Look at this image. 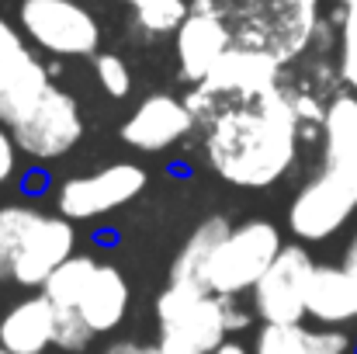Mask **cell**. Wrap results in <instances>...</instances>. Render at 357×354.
<instances>
[{
  "mask_svg": "<svg viewBox=\"0 0 357 354\" xmlns=\"http://www.w3.org/2000/svg\"><path fill=\"white\" fill-rule=\"evenodd\" d=\"M208 132V163L236 188H271L298 153L295 105L274 87L253 98H229Z\"/></svg>",
  "mask_w": 357,
  "mask_h": 354,
  "instance_id": "1",
  "label": "cell"
},
{
  "mask_svg": "<svg viewBox=\"0 0 357 354\" xmlns=\"http://www.w3.org/2000/svg\"><path fill=\"white\" fill-rule=\"evenodd\" d=\"M73 226L63 216H42L24 205L0 209V278L45 285L49 274L73 257Z\"/></svg>",
  "mask_w": 357,
  "mask_h": 354,
  "instance_id": "2",
  "label": "cell"
},
{
  "mask_svg": "<svg viewBox=\"0 0 357 354\" xmlns=\"http://www.w3.org/2000/svg\"><path fill=\"white\" fill-rule=\"evenodd\" d=\"M357 212V156H323V170L295 195L288 209L291 233L305 243L330 239Z\"/></svg>",
  "mask_w": 357,
  "mask_h": 354,
  "instance_id": "3",
  "label": "cell"
},
{
  "mask_svg": "<svg viewBox=\"0 0 357 354\" xmlns=\"http://www.w3.org/2000/svg\"><path fill=\"white\" fill-rule=\"evenodd\" d=\"M278 253H281L278 226H271L264 219L243 223L236 230H229V236L212 253L208 271H205V285H208L212 295L233 299V295L253 288L264 278V271L274 264Z\"/></svg>",
  "mask_w": 357,
  "mask_h": 354,
  "instance_id": "4",
  "label": "cell"
},
{
  "mask_svg": "<svg viewBox=\"0 0 357 354\" xmlns=\"http://www.w3.org/2000/svg\"><path fill=\"white\" fill-rule=\"evenodd\" d=\"M21 31L52 56H94L101 45L98 17L77 0H21Z\"/></svg>",
  "mask_w": 357,
  "mask_h": 354,
  "instance_id": "5",
  "label": "cell"
},
{
  "mask_svg": "<svg viewBox=\"0 0 357 354\" xmlns=\"http://www.w3.org/2000/svg\"><path fill=\"white\" fill-rule=\"evenodd\" d=\"M49 91L52 84L45 66L35 59L21 31L0 17V121L7 128L21 125Z\"/></svg>",
  "mask_w": 357,
  "mask_h": 354,
  "instance_id": "6",
  "label": "cell"
},
{
  "mask_svg": "<svg viewBox=\"0 0 357 354\" xmlns=\"http://www.w3.org/2000/svg\"><path fill=\"white\" fill-rule=\"evenodd\" d=\"M312 271H316V264H312L305 246H298V243L281 246L274 264L253 285V309H257V316L264 323H302Z\"/></svg>",
  "mask_w": 357,
  "mask_h": 354,
  "instance_id": "7",
  "label": "cell"
},
{
  "mask_svg": "<svg viewBox=\"0 0 357 354\" xmlns=\"http://www.w3.org/2000/svg\"><path fill=\"white\" fill-rule=\"evenodd\" d=\"M246 320L233 309L226 295H205L181 316L160 323V351L163 354H215L226 344V330H239Z\"/></svg>",
  "mask_w": 357,
  "mask_h": 354,
  "instance_id": "8",
  "label": "cell"
},
{
  "mask_svg": "<svg viewBox=\"0 0 357 354\" xmlns=\"http://www.w3.org/2000/svg\"><path fill=\"white\" fill-rule=\"evenodd\" d=\"M278 70L281 59L271 56L260 45H239L215 63V70L198 84V94L188 105H205V101H229V98H253L267 94L278 87Z\"/></svg>",
  "mask_w": 357,
  "mask_h": 354,
  "instance_id": "9",
  "label": "cell"
},
{
  "mask_svg": "<svg viewBox=\"0 0 357 354\" xmlns=\"http://www.w3.org/2000/svg\"><path fill=\"white\" fill-rule=\"evenodd\" d=\"M146 188V174L135 163H115L87 177H73L59 188V216L63 219H94L112 209L128 205Z\"/></svg>",
  "mask_w": 357,
  "mask_h": 354,
  "instance_id": "10",
  "label": "cell"
},
{
  "mask_svg": "<svg viewBox=\"0 0 357 354\" xmlns=\"http://www.w3.org/2000/svg\"><path fill=\"white\" fill-rule=\"evenodd\" d=\"M10 135H14V142H17L24 153H31V156H38V160H52V156L70 153V149L80 142V135H84V118H80L77 101H73L66 91L52 87L31 115L24 118L21 125L10 128Z\"/></svg>",
  "mask_w": 357,
  "mask_h": 354,
  "instance_id": "11",
  "label": "cell"
},
{
  "mask_svg": "<svg viewBox=\"0 0 357 354\" xmlns=\"http://www.w3.org/2000/svg\"><path fill=\"white\" fill-rule=\"evenodd\" d=\"M226 52H229V28H226L222 14L212 7V0H195L191 14L177 28L181 77L191 84H202Z\"/></svg>",
  "mask_w": 357,
  "mask_h": 354,
  "instance_id": "12",
  "label": "cell"
},
{
  "mask_svg": "<svg viewBox=\"0 0 357 354\" xmlns=\"http://www.w3.org/2000/svg\"><path fill=\"white\" fill-rule=\"evenodd\" d=\"M191 125H195V112L184 101H177L170 94H153L121 125V139L142 153H156V149H167L177 139H184L191 132Z\"/></svg>",
  "mask_w": 357,
  "mask_h": 354,
  "instance_id": "13",
  "label": "cell"
},
{
  "mask_svg": "<svg viewBox=\"0 0 357 354\" xmlns=\"http://www.w3.org/2000/svg\"><path fill=\"white\" fill-rule=\"evenodd\" d=\"M305 313L326 327L357 323V274L347 267H319L312 271Z\"/></svg>",
  "mask_w": 357,
  "mask_h": 354,
  "instance_id": "14",
  "label": "cell"
},
{
  "mask_svg": "<svg viewBox=\"0 0 357 354\" xmlns=\"http://www.w3.org/2000/svg\"><path fill=\"white\" fill-rule=\"evenodd\" d=\"M125 309H128V281L119 267L112 264H98L84 295H80V306L77 313L84 316V323L94 330V334H108L115 330L121 320H125Z\"/></svg>",
  "mask_w": 357,
  "mask_h": 354,
  "instance_id": "15",
  "label": "cell"
},
{
  "mask_svg": "<svg viewBox=\"0 0 357 354\" xmlns=\"http://www.w3.org/2000/svg\"><path fill=\"white\" fill-rule=\"evenodd\" d=\"M56 316L52 302L42 299H24L14 309L3 313L0 320V348L7 354H42L52 344Z\"/></svg>",
  "mask_w": 357,
  "mask_h": 354,
  "instance_id": "16",
  "label": "cell"
},
{
  "mask_svg": "<svg viewBox=\"0 0 357 354\" xmlns=\"http://www.w3.org/2000/svg\"><path fill=\"white\" fill-rule=\"evenodd\" d=\"M344 330H309L302 323H264L253 354H347Z\"/></svg>",
  "mask_w": 357,
  "mask_h": 354,
  "instance_id": "17",
  "label": "cell"
},
{
  "mask_svg": "<svg viewBox=\"0 0 357 354\" xmlns=\"http://www.w3.org/2000/svg\"><path fill=\"white\" fill-rule=\"evenodd\" d=\"M229 230H233V226L226 223V216L205 219L195 233L188 236L184 250L177 253V260H174V267H170V281H188V285H198V288L208 292V285H205L208 260H212V253L219 250V243L229 236Z\"/></svg>",
  "mask_w": 357,
  "mask_h": 354,
  "instance_id": "18",
  "label": "cell"
},
{
  "mask_svg": "<svg viewBox=\"0 0 357 354\" xmlns=\"http://www.w3.org/2000/svg\"><path fill=\"white\" fill-rule=\"evenodd\" d=\"M94 267H98V260H91V257H70L42 285L45 288V299L56 309H77L80 306V295H84V288H87V281L94 274Z\"/></svg>",
  "mask_w": 357,
  "mask_h": 354,
  "instance_id": "19",
  "label": "cell"
},
{
  "mask_svg": "<svg viewBox=\"0 0 357 354\" xmlns=\"http://www.w3.org/2000/svg\"><path fill=\"white\" fill-rule=\"evenodd\" d=\"M188 14H191V7L184 0H156V3L135 7V21L149 35H170V31H177Z\"/></svg>",
  "mask_w": 357,
  "mask_h": 354,
  "instance_id": "20",
  "label": "cell"
},
{
  "mask_svg": "<svg viewBox=\"0 0 357 354\" xmlns=\"http://www.w3.org/2000/svg\"><path fill=\"white\" fill-rule=\"evenodd\" d=\"M52 316H56V330H52V344L63 348V351H84L94 337V330L84 323V316L77 309H56L52 306Z\"/></svg>",
  "mask_w": 357,
  "mask_h": 354,
  "instance_id": "21",
  "label": "cell"
},
{
  "mask_svg": "<svg viewBox=\"0 0 357 354\" xmlns=\"http://www.w3.org/2000/svg\"><path fill=\"white\" fill-rule=\"evenodd\" d=\"M340 77L357 91V0L344 3L340 17Z\"/></svg>",
  "mask_w": 357,
  "mask_h": 354,
  "instance_id": "22",
  "label": "cell"
},
{
  "mask_svg": "<svg viewBox=\"0 0 357 354\" xmlns=\"http://www.w3.org/2000/svg\"><path fill=\"white\" fill-rule=\"evenodd\" d=\"M94 73H98V80H101L108 98H125L132 91V73H128L125 59L115 56V52H101L94 59Z\"/></svg>",
  "mask_w": 357,
  "mask_h": 354,
  "instance_id": "23",
  "label": "cell"
},
{
  "mask_svg": "<svg viewBox=\"0 0 357 354\" xmlns=\"http://www.w3.org/2000/svg\"><path fill=\"white\" fill-rule=\"evenodd\" d=\"M14 146H17L14 135L0 128V184L14 174V163H17V160H14Z\"/></svg>",
  "mask_w": 357,
  "mask_h": 354,
  "instance_id": "24",
  "label": "cell"
},
{
  "mask_svg": "<svg viewBox=\"0 0 357 354\" xmlns=\"http://www.w3.org/2000/svg\"><path fill=\"white\" fill-rule=\"evenodd\" d=\"M105 354H163L160 348H146V344H135V341H119L112 344Z\"/></svg>",
  "mask_w": 357,
  "mask_h": 354,
  "instance_id": "25",
  "label": "cell"
},
{
  "mask_svg": "<svg viewBox=\"0 0 357 354\" xmlns=\"http://www.w3.org/2000/svg\"><path fill=\"white\" fill-rule=\"evenodd\" d=\"M340 267H347V271L357 274V233L351 236V243H347V250H344V264H340Z\"/></svg>",
  "mask_w": 357,
  "mask_h": 354,
  "instance_id": "26",
  "label": "cell"
},
{
  "mask_svg": "<svg viewBox=\"0 0 357 354\" xmlns=\"http://www.w3.org/2000/svg\"><path fill=\"white\" fill-rule=\"evenodd\" d=\"M215 354H246V348H243V344H222Z\"/></svg>",
  "mask_w": 357,
  "mask_h": 354,
  "instance_id": "27",
  "label": "cell"
},
{
  "mask_svg": "<svg viewBox=\"0 0 357 354\" xmlns=\"http://www.w3.org/2000/svg\"><path fill=\"white\" fill-rule=\"evenodd\" d=\"M125 3H128V7L135 10V7H146V3H156V0H125Z\"/></svg>",
  "mask_w": 357,
  "mask_h": 354,
  "instance_id": "28",
  "label": "cell"
},
{
  "mask_svg": "<svg viewBox=\"0 0 357 354\" xmlns=\"http://www.w3.org/2000/svg\"><path fill=\"white\" fill-rule=\"evenodd\" d=\"M222 3H233V0H222Z\"/></svg>",
  "mask_w": 357,
  "mask_h": 354,
  "instance_id": "29",
  "label": "cell"
},
{
  "mask_svg": "<svg viewBox=\"0 0 357 354\" xmlns=\"http://www.w3.org/2000/svg\"><path fill=\"white\" fill-rule=\"evenodd\" d=\"M0 354H7V351H3V348H0Z\"/></svg>",
  "mask_w": 357,
  "mask_h": 354,
  "instance_id": "30",
  "label": "cell"
},
{
  "mask_svg": "<svg viewBox=\"0 0 357 354\" xmlns=\"http://www.w3.org/2000/svg\"><path fill=\"white\" fill-rule=\"evenodd\" d=\"M340 3H347V0H340Z\"/></svg>",
  "mask_w": 357,
  "mask_h": 354,
  "instance_id": "31",
  "label": "cell"
}]
</instances>
